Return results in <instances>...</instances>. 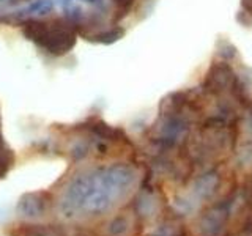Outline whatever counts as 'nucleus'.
Masks as SVG:
<instances>
[{
    "instance_id": "obj_1",
    "label": "nucleus",
    "mask_w": 252,
    "mask_h": 236,
    "mask_svg": "<svg viewBox=\"0 0 252 236\" xmlns=\"http://www.w3.org/2000/svg\"><path fill=\"white\" fill-rule=\"evenodd\" d=\"M134 181V170L122 164L82 172L68 183L60 209L69 219L102 216L129 194Z\"/></svg>"
},
{
    "instance_id": "obj_2",
    "label": "nucleus",
    "mask_w": 252,
    "mask_h": 236,
    "mask_svg": "<svg viewBox=\"0 0 252 236\" xmlns=\"http://www.w3.org/2000/svg\"><path fill=\"white\" fill-rule=\"evenodd\" d=\"M22 33L46 52L55 57L68 54L76 44V30L73 24L65 19L54 21H27L22 24Z\"/></svg>"
},
{
    "instance_id": "obj_3",
    "label": "nucleus",
    "mask_w": 252,
    "mask_h": 236,
    "mask_svg": "<svg viewBox=\"0 0 252 236\" xmlns=\"http://www.w3.org/2000/svg\"><path fill=\"white\" fill-rule=\"evenodd\" d=\"M230 206H232V202H224L210 208L199 219V224H197V232H199V235L200 236H219L222 233L228 214H230Z\"/></svg>"
},
{
    "instance_id": "obj_4",
    "label": "nucleus",
    "mask_w": 252,
    "mask_h": 236,
    "mask_svg": "<svg viewBox=\"0 0 252 236\" xmlns=\"http://www.w3.org/2000/svg\"><path fill=\"white\" fill-rule=\"evenodd\" d=\"M236 84V76L227 63H216L208 71L203 82V90L211 94H220L225 91H233Z\"/></svg>"
},
{
    "instance_id": "obj_5",
    "label": "nucleus",
    "mask_w": 252,
    "mask_h": 236,
    "mask_svg": "<svg viewBox=\"0 0 252 236\" xmlns=\"http://www.w3.org/2000/svg\"><path fill=\"white\" fill-rule=\"evenodd\" d=\"M51 194L44 192V191H38V192H29L24 194L19 203H18V211L24 217L29 219H38L46 214V211L51 206Z\"/></svg>"
},
{
    "instance_id": "obj_6",
    "label": "nucleus",
    "mask_w": 252,
    "mask_h": 236,
    "mask_svg": "<svg viewBox=\"0 0 252 236\" xmlns=\"http://www.w3.org/2000/svg\"><path fill=\"white\" fill-rule=\"evenodd\" d=\"M87 129L93 132L94 136H98L102 140H110V142H117V140H123L126 139L123 129L120 128H114V126L107 124L106 121L99 120V118H93L90 123H87Z\"/></svg>"
},
{
    "instance_id": "obj_7",
    "label": "nucleus",
    "mask_w": 252,
    "mask_h": 236,
    "mask_svg": "<svg viewBox=\"0 0 252 236\" xmlns=\"http://www.w3.org/2000/svg\"><path fill=\"white\" fill-rule=\"evenodd\" d=\"M10 236H66L60 225H19Z\"/></svg>"
},
{
    "instance_id": "obj_8",
    "label": "nucleus",
    "mask_w": 252,
    "mask_h": 236,
    "mask_svg": "<svg viewBox=\"0 0 252 236\" xmlns=\"http://www.w3.org/2000/svg\"><path fill=\"white\" fill-rule=\"evenodd\" d=\"M218 186H219V177H218V173L210 172V173H207V175L200 177L199 179L195 181L194 194H195L197 199H200V200L210 199V197L216 192Z\"/></svg>"
},
{
    "instance_id": "obj_9",
    "label": "nucleus",
    "mask_w": 252,
    "mask_h": 236,
    "mask_svg": "<svg viewBox=\"0 0 252 236\" xmlns=\"http://www.w3.org/2000/svg\"><path fill=\"white\" fill-rule=\"evenodd\" d=\"M14 159H16L14 153L6 147L5 140L2 137V132H0V179L8 175V172L11 170L14 164Z\"/></svg>"
},
{
    "instance_id": "obj_10",
    "label": "nucleus",
    "mask_w": 252,
    "mask_h": 236,
    "mask_svg": "<svg viewBox=\"0 0 252 236\" xmlns=\"http://www.w3.org/2000/svg\"><path fill=\"white\" fill-rule=\"evenodd\" d=\"M128 228H129L128 219L123 217V216H118L109 224L107 230L112 236H122V235H125L126 232H128Z\"/></svg>"
},
{
    "instance_id": "obj_11",
    "label": "nucleus",
    "mask_w": 252,
    "mask_h": 236,
    "mask_svg": "<svg viewBox=\"0 0 252 236\" xmlns=\"http://www.w3.org/2000/svg\"><path fill=\"white\" fill-rule=\"evenodd\" d=\"M122 36H123V30H112V31H106V33L94 35V41L101 44H112Z\"/></svg>"
},
{
    "instance_id": "obj_12",
    "label": "nucleus",
    "mask_w": 252,
    "mask_h": 236,
    "mask_svg": "<svg viewBox=\"0 0 252 236\" xmlns=\"http://www.w3.org/2000/svg\"><path fill=\"white\" fill-rule=\"evenodd\" d=\"M112 2L117 6V11L120 13L122 16H125L132 8V5H134L136 0H112Z\"/></svg>"
},
{
    "instance_id": "obj_13",
    "label": "nucleus",
    "mask_w": 252,
    "mask_h": 236,
    "mask_svg": "<svg viewBox=\"0 0 252 236\" xmlns=\"http://www.w3.org/2000/svg\"><path fill=\"white\" fill-rule=\"evenodd\" d=\"M241 3H243V6L246 8L248 11L252 13V0H241Z\"/></svg>"
}]
</instances>
